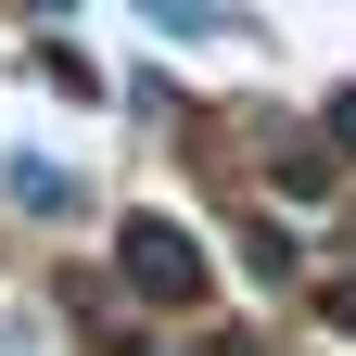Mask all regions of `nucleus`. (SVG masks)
Returning <instances> with one entry per match:
<instances>
[{"instance_id":"1","label":"nucleus","mask_w":356,"mask_h":356,"mask_svg":"<svg viewBox=\"0 0 356 356\" xmlns=\"http://www.w3.org/2000/svg\"><path fill=\"white\" fill-rule=\"evenodd\" d=\"M127 293H140V305H191V293H204L191 229H165V216H127Z\"/></svg>"},{"instance_id":"2","label":"nucleus","mask_w":356,"mask_h":356,"mask_svg":"<svg viewBox=\"0 0 356 356\" xmlns=\"http://www.w3.org/2000/svg\"><path fill=\"white\" fill-rule=\"evenodd\" d=\"M331 318H343V331H356V280H343V293H331Z\"/></svg>"}]
</instances>
